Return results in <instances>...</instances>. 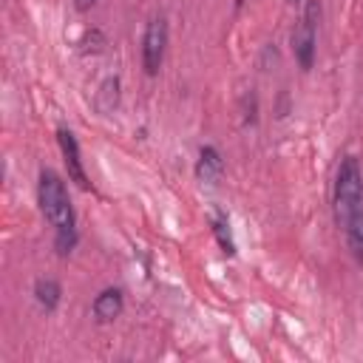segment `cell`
Here are the masks:
<instances>
[{
	"instance_id": "6da1fadb",
	"label": "cell",
	"mask_w": 363,
	"mask_h": 363,
	"mask_svg": "<svg viewBox=\"0 0 363 363\" xmlns=\"http://www.w3.org/2000/svg\"><path fill=\"white\" fill-rule=\"evenodd\" d=\"M335 221L343 230L349 255L363 264V167L357 156H343L332 184Z\"/></svg>"
},
{
	"instance_id": "7a4b0ae2",
	"label": "cell",
	"mask_w": 363,
	"mask_h": 363,
	"mask_svg": "<svg viewBox=\"0 0 363 363\" xmlns=\"http://www.w3.org/2000/svg\"><path fill=\"white\" fill-rule=\"evenodd\" d=\"M37 204H40L43 218L54 230V250H57V255L60 258L71 255L77 241H79L77 213H74L65 179L57 170H51V167H43L40 176H37Z\"/></svg>"
},
{
	"instance_id": "3957f363",
	"label": "cell",
	"mask_w": 363,
	"mask_h": 363,
	"mask_svg": "<svg viewBox=\"0 0 363 363\" xmlns=\"http://www.w3.org/2000/svg\"><path fill=\"white\" fill-rule=\"evenodd\" d=\"M318 23H320V0H306L303 11L292 28V57L301 71H309L315 65L318 54Z\"/></svg>"
},
{
	"instance_id": "277c9868",
	"label": "cell",
	"mask_w": 363,
	"mask_h": 363,
	"mask_svg": "<svg viewBox=\"0 0 363 363\" xmlns=\"http://www.w3.org/2000/svg\"><path fill=\"white\" fill-rule=\"evenodd\" d=\"M167 43H170L167 17H164V14H153V17L145 23V31H142V71H145L147 77H156V74L162 71Z\"/></svg>"
},
{
	"instance_id": "5b68a950",
	"label": "cell",
	"mask_w": 363,
	"mask_h": 363,
	"mask_svg": "<svg viewBox=\"0 0 363 363\" xmlns=\"http://www.w3.org/2000/svg\"><path fill=\"white\" fill-rule=\"evenodd\" d=\"M57 142H60V153H62V162H65V170H68V182H74L82 190H91V179H88L82 150H79V142H77L74 130L57 128Z\"/></svg>"
},
{
	"instance_id": "8992f818",
	"label": "cell",
	"mask_w": 363,
	"mask_h": 363,
	"mask_svg": "<svg viewBox=\"0 0 363 363\" xmlns=\"http://www.w3.org/2000/svg\"><path fill=\"white\" fill-rule=\"evenodd\" d=\"M125 312V292L119 289V286H105V289H99V295L94 298V303H91V315H94V320L96 323H113L119 315Z\"/></svg>"
},
{
	"instance_id": "52a82bcc",
	"label": "cell",
	"mask_w": 363,
	"mask_h": 363,
	"mask_svg": "<svg viewBox=\"0 0 363 363\" xmlns=\"http://www.w3.org/2000/svg\"><path fill=\"white\" fill-rule=\"evenodd\" d=\"M196 179L201 184H218L221 176H224V156L216 145H204L196 156Z\"/></svg>"
},
{
	"instance_id": "ba28073f",
	"label": "cell",
	"mask_w": 363,
	"mask_h": 363,
	"mask_svg": "<svg viewBox=\"0 0 363 363\" xmlns=\"http://www.w3.org/2000/svg\"><path fill=\"white\" fill-rule=\"evenodd\" d=\"M34 301L43 312H57L60 301H62V286L57 278H37L34 281Z\"/></svg>"
},
{
	"instance_id": "9c48e42d",
	"label": "cell",
	"mask_w": 363,
	"mask_h": 363,
	"mask_svg": "<svg viewBox=\"0 0 363 363\" xmlns=\"http://www.w3.org/2000/svg\"><path fill=\"white\" fill-rule=\"evenodd\" d=\"M210 230H213L221 252L224 255H235V238H233V227H230V218H227L224 210H218V207L210 210Z\"/></svg>"
},
{
	"instance_id": "30bf717a",
	"label": "cell",
	"mask_w": 363,
	"mask_h": 363,
	"mask_svg": "<svg viewBox=\"0 0 363 363\" xmlns=\"http://www.w3.org/2000/svg\"><path fill=\"white\" fill-rule=\"evenodd\" d=\"M94 102L99 113H111L119 105V77H105L94 94Z\"/></svg>"
},
{
	"instance_id": "8fae6325",
	"label": "cell",
	"mask_w": 363,
	"mask_h": 363,
	"mask_svg": "<svg viewBox=\"0 0 363 363\" xmlns=\"http://www.w3.org/2000/svg\"><path fill=\"white\" fill-rule=\"evenodd\" d=\"M96 6V0H74V9L77 11H91Z\"/></svg>"
},
{
	"instance_id": "7c38bea8",
	"label": "cell",
	"mask_w": 363,
	"mask_h": 363,
	"mask_svg": "<svg viewBox=\"0 0 363 363\" xmlns=\"http://www.w3.org/2000/svg\"><path fill=\"white\" fill-rule=\"evenodd\" d=\"M286 3H289V6H295V3H301V0H286Z\"/></svg>"
}]
</instances>
